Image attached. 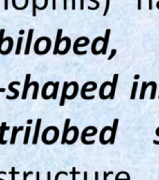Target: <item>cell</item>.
Here are the masks:
<instances>
[{
    "label": "cell",
    "instance_id": "31",
    "mask_svg": "<svg viewBox=\"0 0 159 180\" xmlns=\"http://www.w3.org/2000/svg\"><path fill=\"white\" fill-rule=\"evenodd\" d=\"M90 1L95 3V7H90V6L88 7V9L90 10H95L99 9V3H98V1H97V0H90Z\"/></svg>",
    "mask_w": 159,
    "mask_h": 180
},
{
    "label": "cell",
    "instance_id": "2",
    "mask_svg": "<svg viewBox=\"0 0 159 180\" xmlns=\"http://www.w3.org/2000/svg\"><path fill=\"white\" fill-rule=\"evenodd\" d=\"M94 128H95L94 126H89V127L85 128V129L82 131V135H81V141H82V144H84V145H93V144L95 143L94 140H93V141H87V140H86V137H87V136H94V135H95V134L97 133V128H95L91 133L89 132V131H92V129H93Z\"/></svg>",
    "mask_w": 159,
    "mask_h": 180
},
{
    "label": "cell",
    "instance_id": "38",
    "mask_svg": "<svg viewBox=\"0 0 159 180\" xmlns=\"http://www.w3.org/2000/svg\"><path fill=\"white\" fill-rule=\"evenodd\" d=\"M61 174H64V175H68V174L66 173V172H65V171H61V172H59V173H57V174L55 175V177H54V180H58L59 179V177Z\"/></svg>",
    "mask_w": 159,
    "mask_h": 180
},
{
    "label": "cell",
    "instance_id": "21",
    "mask_svg": "<svg viewBox=\"0 0 159 180\" xmlns=\"http://www.w3.org/2000/svg\"><path fill=\"white\" fill-rule=\"evenodd\" d=\"M73 131H74V135L72 140H69V141H66V144L68 145H73L74 143H76L78 138H79V129L77 127H72Z\"/></svg>",
    "mask_w": 159,
    "mask_h": 180
},
{
    "label": "cell",
    "instance_id": "45",
    "mask_svg": "<svg viewBox=\"0 0 159 180\" xmlns=\"http://www.w3.org/2000/svg\"><path fill=\"white\" fill-rule=\"evenodd\" d=\"M138 10H141V0H138Z\"/></svg>",
    "mask_w": 159,
    "mask_h": 180
},
{
    "label": "cell",
    "instance_id": "47",
    "mask_svg": "<svg viewBox=\"0 0 159 180\" xmlns=\"http://www.w3.org/2000/svg\"><path fill=\"white\" fill-rule=\"evenodd\" d=\"M95 179L98 180V172H95Z\"/></svg>",
    "mask_w": 159,
    "mask_h": 180
},
{
    "label": "cell",
    "instance_id": "11",
    "mask_svg": "<svg viewBox=\"0 0 159 180\" xmlns=\"http://www.w3.org/2000/svg\"><path fill=\"white\" fill-rule=\"evenodd\" d=\"M68 83L65 82L64 85H63V91L61 94V99H60V106H64L65 105V101L66 99V96H68Z\"/></svg>",
    "mask_w": 159,
    "mask_h": 180
},
{
    "label": "cell",
    "instance_id": "26",
    "mask_svg": "<svg viewBox=\"0 0 159 180\" xmlns=\"http://www.w3.org/2000/svg\"><path fill=\"white\" fill-rule=\"evenodd\" d=\"M58 89H59V82H55V83H54L53 90V93H52V99H56V98H57V93H58Z\"/></svg>",
    "mask_w": 159,
    "mask_h": 180
},
{
    "label": "cell",
    "instance_id": "34",
    "mask_svg": "<svg viewBox=\"0 0 159 180\" xmlns=\"http://www.w3.org/2000/svg\"><path fill=\"white\" fill-rule=\"evenodd\" d=\"M124 173H125L124 171H121V172H119V173L116 174L115 180H128V178H120L121 174H124Z\"/></svg>",
    "mask_w": 159,
    "mask_h": 180
},
{
    "label": "cell",
    "instance_id": "23",
    "mask_svg": "<svg viewBox=\"0 0 159 180\" xmlns=\"http://www.w3.org/2000/svg\"><path fill=\"white\" fill-rule=\"evenodd\" d=\"M32 85L34 86V92H33V97L32 99H37V93H39V85L37 82H32Z\"/></svg>",
    "mask_w": 159,
    "mask_h": 180
},
{
    "label": "cell",
    "instance_id": "25",
    "mask_svg": "<svg viewBox=\"0 0 159 180\" xmlns=\"http://www.w3.org/2000/svg\"><path fill=\"white\" fill-rule=\"evenodd\" d=\"M30 132H31V127L28 126L26 129V133H24V145H27L28 144L29 136H30Z\"/></svg>",
    "mask_w": 159,
    "mask_h": 180
},
{
    "label": "cell",
    "instance_id": "49",
    "mask_svg": "<svg viewBox=\"0 0 159 180\" xmlns=\"http://www.w3.org/2000/svg\"><path fill=\"white\" fill-rule=\"evenodd\" d=\"M9 8H8V0H5V10H7Z\"/></svg>",
    "mask_w": 159,
    "mask_h": 180
},
{
    "label": "cell",
    "instance_id": "40",
    "mask_svg": "<svg viewBox=\"0 0 159 180\" xmlns=\"http://www.w3.org/2000/svg\"><path fill=\"white\" fill-rule=\"evenodd\" d=\"M33 174V172L30 171L28 172V173H26V172H24V180H27V177L28 175H32Z\"/></svg>",
    "mask_w": 159,
    "mask_h": 180
},
{
    "label": "cell",
    "instance_id": "7",
    "mask_svg": "<svg viewBox=\"0 0 159 180\" xmlns=\"http://www.w3.org/2000/svg\"><path fill=\"white\" fill-rule=\"evenodd\" d=\"M62 33L63 30L62 29H58L57 30V34H56V40H55V45H54V49H53V54H57L59 53L60 50V44H61V40H62Z\"/></svg>",
    "mask_w": 159,
    "mask_h": 180
},
{
    "label": "cell",
    "instance_id": "28",
    "mask_svg": "<svg viewBox=\"0 0 159 180\" xmlns=\"http://www.w3.org/2000/svg\"><path fill=\"white\" fill-rule=\"evenodd\" d=\"M23 40H24V38L23 37H19L18 38V41H17V48H16V52L15 54H20L21 53V49H22V44H23Z\"/></svg>",
    "mask_w": 159,
    "mask_h": 180
},
{
    "label": "cell",
    "instance_id": "33",
    "mask_svg": "<svg viewBox=\"0 0 159 180\" xmlns=\"http://www.w3.org/2000/svg\"><path fill=\"white\" fill-rule=\"evenodd\" d=\"M37 0H33V16H37Z\"/></svg>",
    "mask_w": 159,
    "mask_h": 180
},
{
    "label": "cell",
    "instance_id": "54",
    "mask_svg": "<svg viewBox=\"0 0 159 180\" xmlns=\"http://www.w3.org/2000/svg\"><path fill=\"white\" fill-rule=\"evenodd\" d=\"M158 179H159V177H158Z\"/></svg>",
    "mask_w": 159,
    "mask_h": 180
},
{
    "label": "cell",
    "instance_id": "14",
    "mask_svg": "<svg viewBox=\"0 0 159 180\" xmlns=\"http://www.w3.org/2000/svg\"><path fill=\"white\" fill-rule=\"evenodd\" d=\"M10 128L7 127V123L3 122L1 125V128H0V145H6L7 141L4 140V134H5L6 131H9Z\"/></svg>",
    "mask_w": 159,
    "mask_h": 180
},
{
    "label": "cell",
    "instance_id": "46",
    "mask_svg": "<svg viewBox=\"0 0 159 180\" xmlns=\"http://www.w3.org/2000/svg\"><path fill=\"white\" fill-rule=\"evenodd\" d=\"M84 9V0H81V10H83Z\"/></svg>",
    "mask_w": 159,
    "mask_h": 180
},
{
    "label": "cell",
    "instance_id": "50",
    "mask_svg": "<svg viewBox=\"0 0 159 180\" xmlns=\"http://www.w3.org/2000/svg\"><path fill=\"white\" fill-rule=\"evenodd\" d=\"M83 175H84V180H87V175H88L87 172H84V173H83Z\"/></svg>",
    "mask_w": 159,
    "mask_h": 180
},
{
    "label": "cell",
    "instance_id": "41",
    "mask_svg": "<svg viewBox=\"0 0 159 180\" xmlns=\"http://www.w3.org/2000/svg\"><path fill=\"white\" fill-rule=\"evenodd\" d=\"M156 134L157 136H159V127L156 129ZM153 144H154V145H159V141L153 140Z\"/></svg>",
    "mask_w": 159,
    "mask_h": 180
},
{
    "label": "cell",
    "instance_id": "51",
    "mask_svg": "<svg viewBox=\"0 0 159 180\" xmlns=\"http://www.w3.org/2000/svg\"><path fill=\"white\" fill-rule=\"evenodd\" d=\"M36 175H37V180H39V172H37Z\"/></svg>",
    "mask_w": 159,
    "mask_h": 180
},
{
    "label": "cell",
    "instance_id": "18",
    "mask_svg": "<svg viewBox=\"0 0 159 180\" xmlns=\"http://www.w3.org/2000/svg\"><path fill=\"white\" fill-rule=\"evenodd\" d=\"M153 82H150V83H146V82H143L142 83V86H141V91H140V99H143L144 97H145V93H146V90L149 86H152L153 85Z\"/></svg>",
    "mask_w": 159,
    "mask_h": 180
},
{
    "label": "cell",
    "instance_id": "6",
    "mask_svg": "<svg viewBox=\"0 0 159 180\" xmlns=\"http://www.w3.org/2000/svg\"><path fill=\"white\" fill-rule=\"evenodd\" d=\"M118 124H119V119L115 118L113 120V124H112L111 127V141L110 144L113 145L115 142V137H116V132H117V128H118Z\"/></svg>",
    "mask_w": 159,
    "mask_h": 180
},
{
    "label": "cell",
    "instance_id": "12",
    "mask_svg": "<svg viewBox=\"0 0 159 180\" xmlns=\"http://www.w3.org/2000/svg\"><path fill=\"white\" fill-rule=\"evenodd\" d=\"M41 121L42 119L39 118L37 120L36 123V129H35V132H34V137H33V145H37V140H39V129L41 126Z\"/></svg>",
    "mask_w": 159,
    "mask_h": 180
},
{
    "label": "cell",
    "instance_id": "39",
    "mask_svg": "<svg viewBox=\"0 0 159 180\" xmlns=\"http://www.w3.org/2000/svg\"><path fill=\"white\" fill-rule=\"evenodd\" d=\"M111 174H113V172H109V173H106V172H104V174H103V180H107L108 177L109 175H111Z\"/></svg>",
    "mask_w": 159,
    "mask_h": 180
},
{
    "label": "cell",
    "instance_id": "16",
    "mask_svg": "<svg viewBox=\"0 0 159 180\" xmlns=\"http://www.w3.org/2000/svg\"><path fill=\"white\" fill-rule=\"evenodd\" d=\"M49 86H54V83L53 82H48V83H46L44 86H43V88H42V92H41V96H42V98L44 99H52V94L48 96L47 94H46V92H47V89H48V87Z\"/></svg>",
    "mask_w": 159,
    "mask_h": 180
},
{
    "label": "cell",
    "instance_id": "10",
    "mask_svg": "<svg viewBox=\"0 0 159 180\" xmlns=\"http://www.w3.org/2000/svg\"><path fill=\"white\" fill-rule=\"evenodd\" d=\"M33 34H34V29H29L28 31V35H27V40H26V50H24V54H29V52H30V46H31V42H32V38H33Z\"/></svg>",
    "mask_w": 159,
    "mask_h": 180
},
{
    "label": "cell",
    "instance_id": "22",
    "mask_svg": "<svg viewBox=\"0 0 159 180\" xmlns=\"http://www.w3.org/2000/svg\"><path fill=\"white\" fill-rule=\"evenodd\" d=\"M65 39H66V48L65 50H63V51H59V54H62V56H64V54H68V51H69V49H70V46H71V40L68 37H65Z\"/></svg>",
    "mask_w": 159,
    "mask_h": 180
},
{
    "label": "cell",
    "instance_id": "27",
    "mask_svg": "<svg viewBox=\"0 0 159 180\" xmlns=\"http://www.w3.org/2000/svg\"><path fill=\"white\" fill-rule=\"evenodd\" d=\"M137 89H138V83L134 82L133 85H132V91H131V96H130V99H136V94H137Z\"/></svg>",
    "mask_w": 159,
    "mask_h": 180
},
{
    "label": "cell",
    "instance_id": "30",
    "mask_svg": "<svg viewBox=\"0 0 159 180\" xmlns=\"http://www.w3.org/2000/svg\"><path fill=\"white\" fill-rule=\"evenodd\" d=\"M4 35H5V29H1L0 30V54H1V46H2V43L5 42L4 41Z\"/></svg>",
    "mask_w": 159,
    "mask_h": 180
},
{
    "label": "cell",
    "instance_id": "29",
    "mask_svg": "<svg viewBox=\"0 0 159 180\" xmlns=\"http://www.w3.org/2000/svg\"><path fill=\"white\" fill-rule=\"evenodd\" d=\"M9 41H10L9 49H8L7 51H1V54H10V52L12 50V46H13V40H12L10 37H9Z\"/></svg>",
    "mask_w": 159,
    "mask_h": 180
},
{
    "label": "cell",
    "instance_id": "17",
    "mask_svg": "<svg viewBox=\"0 0 159 180\" xmlns=\"http://www.w3.org/2000/svg\"><path fill=\"white\" fill-rule=\"evenodd\" d=\"M109 85H111V83H110V82H105V83H102L101 86H100L98 95H99V98L101 99H108L106 96H105V94H104V92H105V90H106V87L109 86Z\"/></svg>",
    "mask_w": 159,
    "mask_h": 180
},
{
    "label": "cell",
    "instance_id": "5",
    "mask_svg": "<svg viewBox=\"0 0 159 180\" xmlns=\"http://www.w3.org/2000/svg\"><path fill=\"white\" fill-rule=\"evenodd\" d=\"M21 85V83H20V82H17V81L11 82V83H10V85H9V89H10L11 92H13L14 96H9V95H8L7 97H6L8 99H17V98L19 97V92L16 90V89H14L13 86H14V85Z\"/></svg>",
    "mask_w": 159,
    "mask_h": 180
},
{
    "label": "cell",
    "instance_id": "36",
    "mask_svg": "<svg viewBox=\"0 0 159 180\" xmlns=\"http://www.w3.org/2000/svg\"><path fill=\"white\" fill-rule=\"evenodd\" d=\"M72 180H76V174H81V172H77L76 171V168L75 167H73L72 168Z\"/></svg>",
    "mask_w": 159,
    "mask_h": 180
},
{
    "label": "cell",
    "instance_id": "32",
    "mask_svg": "<svg viewBox=\"0 0 159 180\" xmlns=\"http://www.w3.org/2000/svg\"><path fill=\"white\" fill-rule=\"evenodd\" d=\"M110 3H111V0H106V6H105V10L103 12V16H106L108 14L109 9H110Z\"/></svg>",
    "mask_w": 159,
    "mask_h": 180
},
{
    "label": "cell",
    "instance_id": "15",
    "mask_svg": "<svg viewBox=\"0 0 159 180\" xmlns=\"http://www.w3.org/2000/svg\"><path fill=\"white\" fill-rule=\"evenodd\" d=\"M104 40V38H101V37H97V38H95V39L93 41V43H92V47H91V52L93 53L95 56H97V54H101V52H98L97 51V43L99 42V41H102Z\"/></svg>",
    "mask_w": 159,
    "mask_h": 180
},
{
    "label": "cell",
    "instance_id": "37",
    "mask_svg": "<svg viewBox=\"0 0 159 180\" xmlns=\"http://www.w3.org/2000/svg\"><path fill=\"white\" fill-rule=\"evenodd\" d=\"M116 53H117V50H116V49H112V50H111V52L110 56L108 57V60H111L112 58H113V57L115 56Z\"/></svg>",
    "mask_w": 159,
    "mask_h": 180
},
{
    "label": "cell",
    "instance_id": "35",
    "mask_svg": "<svg viewBox=\"0 0 159 180\" xmlns=\"http://www.w3.org/2000/svg\"><path fill=\"white\" fill-rule=\"evenodd\" d=\"M20 174L19 172H15V168L14 167H12L11 168V172H10V174H11V180H15V175Z\"/></svg>",
    "mask_w": 159,
    "mask_h": 180
},
{
    "label": "cell",
    "instance_id": "3",
    "mask_svg": "<svg viewBox=\"0 0 159 180\" xmlns=\"http://www.w3.org/2000/svg\"><path fill=\"white\" fill-rule=\"evenodd\" d=\"M86 39V37H80L79 39H77L76 40H75L74 42V45H73V53L75 54H77V56H84V54H86L87 51H83V52H81L79 51V47H83V46H87L89 44L90 40L89 39L85 40L83 43H81L82 40H84Z\"/></svg>",
    "mask_w": 159,
    "mask_h": 180
},
{
    "label": "cell",
    "instance_id": "43",
    "mask_svg": "<svg viewBox=\"0 0 159 180\" xmlns=\"http://www.w3.org/2000/svg\"><path fill=\"white\" fill-rule=\"evenodd\" d=\"M53 10H56V0H53Z\"/></svg>",
    "mask_w": 159,
    "mask_h": 180
},
{
    "label": "cell",
    "instance_id": "20",
    "mask_svg": "<svg viewBox=\"0 0 159 180\" xmlns=\"http://www.w3.org/2000/svg\"><path fill=\"white\" fill-rule=\"evenodd\" d=\"M111 129V127L107 126V127H105V128H103V129H102V131H100V135H99V142H100V143H101L102 145H107V144H108L107 142L105 141V139H104V137H105L106 132L109 131V129Z\"/></svg>",
    "mask_w": 159,
    "mask_h": 180
},
{
    "label": "cell",
    "instance_id": "42",
    "mask_svg": "<svg viewBox=\"0 0 159 180\" xmlns=\"http://www.w3.org/2000/svg\"><path fill=\"white\" fill-rule=\"evenodd\" d=\"M148 9L150 10H153V0H149V8H148Z\"/></svg>",
    "mask_w": 159,
    "mask_h": 180
},
{
    "label": "cell",
    "instance_id": "4",
    "mask_svg": "<svg viewBox=\"0 0 159 180\" xmlns=\"http://www.w3.org/2000/svg\"><path fill=\"white\" fill-rule=\"evenodd\" d=\"M69 124H70V119L66 118V122H65V127H64V131H63V136H62V140H61V144L65 145L66 144V141H68V135L69 133Z\"/></svg>",
    "mask_w": 159,
    "mask_h": 180
},
{
    "label": "cell",
    "instance_id": "52",
    "mask_svg": "<svg viewBox=\"0 0 159 180\" xmlns=\"http://www.w3.org/2000/svg\"><path fill=\"white\" fill-rule=\"evenodd\" d=\"M7 174L6 172H4V171H0V174ZM0 180H4V179L0 178Z\"/></svg>",
    "mask_w": 159,
    "mask_h": 180
},
{
    "label": "cell",
    "instance_id": "1",
    "mask_svg": "<svg viewBox=\"0 0 159 180\" xmlns=\"http://www.w3.org/2000/svg\"><path fill=\"white\" fill-rule=\"evenodd\" d=\"M97 88V85L95 82H87L82 85V90H81V97L83 99H93L95 96H87L86 92H91L95 91Z\"/></svg>",
    "mask_w": 159,
    "mask_h": 180
},
{
    "label": "cell",
    "instance_id": "8",
    "mask_svg": "<svg viewBox=\"0 0 159 180\" xmlns=\"http://www.w3.org/2000/svg\"><path fill=\"white\" fill-rule=\"evenodd\" d=\"M118 78H119V74H114L113 78H112V82H111V96L110 99H113L114 96H115V91H116V87H117V82H118Z\"/></svg>",
    "mask_w": 159,
    "mask_h": 180
},
{
    "label": "cell",
    "instance_id": "53",
    "mask_svg": "<svg viewBox=\"0 0 159 180\" xmlns=\"http://www.w3.org/2000/svg\"><path fill=\"white\" fill-rule=\"evenodd\" d=\"M5 91H6L5 88H0V93H1V92H5Z\"/></svg>",
    "mask_w": 159,
    "mask_h": 180
},
{
    "label": "cell",
    "instance_id": "55",
    "mask_svg": "<svg viewBox=\"0 0 159 180\" xmlns=\"http://www.w3.org/2000/svg\"><path fill=\"white\" fill-rule=\"evenodd\" d=\"M158 98H159V96H158Z\"/></svg>",
    "mask_w": 159,
    "mask_h": 180
},
{
    "label": "cell",
    "instance_id": "9",
    "mask_svg": "<svg viewBox=\"0 0 159 180\" xmlns=\"http://www.w3.org/2000/svg\"><path fill=\"white\" fill-rule=\"evenodd\" d=\"M110 36H111V29H107L106 32H105V37H104L103 45H102V54H107L108 44H109V40H110Z\"/></svg>",
    "mask_w": 159,
    "mask_h": 180
},
{
    "label": "cell",
    "instance_id": "24",
    "mask_svg": "<svg viewBox=\"0 0 159 180\" xmlns=\"http://www.w3.org/2000/svg\"><path fill=\"white\" fill-rule=\"evenodd\" d=\"M74 83V90H73V94L69 96V97H68L66 99H73L77 97V95H78V92H79V85H78V83L76 82H73Z\"/></svg>",
    "mask_w": 159,
    "mask_h": 180
},
{
    "label": "cell",
    "instance_id": "19",
    "mask_svg": "<svg viewBox=\"0 0 159 180\" xmlns=\"http://www.w3.org/2000/svg\"><path fill=\"white\" fill-rule=\"evenodd\" d=\"M24 129V127H13L12 128V134H11V138H10V144L11 145H14L15 144V141H16V136H17V133L19 131H22Z\"/></svg>",
    "mask_w": 159,
    "mask_h": 180
},
{
    "label": "cell",
    "instance_id": "13",
    "mask_svg": "<svg viewBox=\"0 0 159 180\" xmlns=\"http://www.w3.org/2000/svg\"><path fill=\"white\" fill-rule=\"evenodd\" d=\"M30 78H31V74H26V82H24V90H23V95H22V99H26L27 97V92L29 89V83H30Z\"/></svg>",
    "mask_w": 159,
    "mask_h": 180
},
{
    "label": "cell",
    "instance_id": "48",
    "mask_svg": "<svg viewBox=\"0 0 159 180\" xmlns=\"http://www.w3.org/2000/svg\"><path fill=\"white\" fill-rule=\"evenodd\" d=\"M47 180H51V172L47 173Z\"/></svg>",
    "mask_w": 159,
    "mask_h": 180
},
{
    "label": "cell",
    "instance_id": "44",
    "mask_svg": "<svg viewBox=\"0 0 159 180\" xmlns=\"http://www.w3.org/2000/svg\"><path fill=\"white\" fill-rule=\"evenodd\" d=\"M72 10H76V0H72Z\"/></svg>",
    "mask_w": 159,
    "mask_h": 180
}]
</instances>
